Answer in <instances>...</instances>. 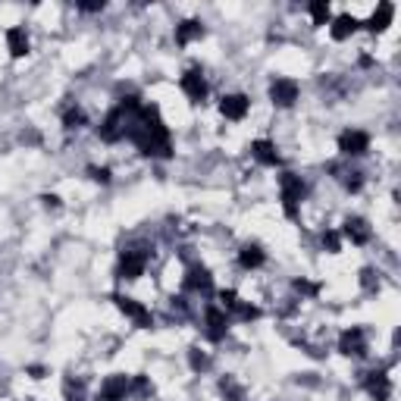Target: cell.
<instances>
[{
  "instance_id": "cell-1",
  "label": "cell",
  "mask_w": 401,
  "mask_h": 401,
  "mask_svg": "<svg viewBox=\"0 0 401 401\" xmlns=\"http://www.w3.org/2000/svg\"><path fill=\"white\" fill-rule=\"evenodd\" d=\"M125 138H132L138 145V151L145 157H172V141H170V129L163 125L157 107H138L129 116V129Z\"/></svg>"
},
{
  "instance_id": "cell-2",
  "label": "cell",
  "mask_w": 401,
  "mask_h": 401,
  "mask_svg": "<svg viewBox=\"0 0 401 401\" xmlns=\"http://www.w3.org/2000/svg\"><path fill=\"white\" fill-rule=\"evenodd\" d=\"M304 194H308L304 179L295 176V172H282L279 176V198H282V210H286V217H292V219L298 217Z\"/></svg>"
},
{
  "instance_id": "cell-3",
  "label": "cell",
  "mask_w": 401,
  "mask_h": 401,
  "mask_svg": "<svg viewBox=\"0 0 401 401\" xmlns=\"http://www.w3.org/2000/svg\"><path fill=\"white\" fill-rule=\"evenodd\" d=\"M147 270V251L141 248H125L120 254V264H116V276L125 279V282H135L145 276Z\"/></svg>"
},
{
  "instance_id": "cell-4",
  "label": "cell",
  "mask_w": 401,
  "mask_h": 401,
  "mask_svg": "<svg viewBox=\"0 0 401 401\" xmlns=\"http://www.w3.org/2000/svg\"><path fill=\"white\" fill-rule=\"evenodd\" d=\"M179 88H182V94L192 104H201L204 98H207V78H204V69L201 66H192V69H185V75L179 78Z\"/></svg>"
},
{
  "instance_id": "cell-5",
  "label": "cell",
  "mask_w": 401,
  "mask_h": 401,
  "mask_svg": "<svg viewBox=\"0 0 401 401\" xmlns=\"http://www.w3.org/2000/svg\"><path fill=\"white\" fill-rule=\"evenodd\" d=\"M110 298H113L116 308H120L138 329H151V326H154V313L147 311L141 301H135V298H125V295H110Z\"/></svg>"
},
{
  "instance_id": "cell-6",
  "label": "cell",
  "mask_w": 401,
  "mask_h": 401,
  "mask_svg": "<svg viewBox=\"0 0 401 401\" xmlns=\"http://www.w3.org/2000/svg\"><path fill=\"white\" fill-rule=\"evenodd\" d=\"M226 333H229V313L223 308H217V304H210V308L204 311V335H207L210 342H223Z\"/></svg>"
},
{
  "instance_id": "cell-7",
  "label": "cell",
  "mask_w": 401,
  "mask_h": 401,
  "mask_svg": "<svg viewBox=\"0 0 401 401\" xmlns=\"http://www.w3.org/2000/svg\"><path fill=\"white\" fill-rule=\"evenodd\" d=\"M182 286H185V292H192V295H210L214 292V276H210L207 266L194 264V266H188Z\"/></svg>"
},
{
  "instance_id": "cell-8",
  "label": "cell",
  "mask_w": 401,
  "mask_h": 401,
  "mask_svg": "<svg viewBox=\"0 0 401 401\" xmlns=\"http://www.w3.org/2000/svg\"><path fill=\"white\" fill-rule=\"evenodd\" d=\"M129 389H132V376H125V373H113V376H107V380L100 382L98 401H125V395H129Z\"/></svg>"
},
{
  "instance_id": "cell-9",
  "label": "cell",
  "mask_w": 401,
  "mask_h": 401,
  "mask_svg": "<svg viewBox=\"0 0 401 401\" xmlns=\"http://www.w3.org/2000/svg\"><path fill=\"white\" fill-rule=\"evenodd\" d=\"M339 151L345 157H364L367 151H370V135L360 129H345L339 135Z\"/></svg>"
},
{
  "instance_id": "cell-10",
  "label": "cell",
  "mask_w": 401,
  "mask_h": 401,
  "mask_svg": "<svg viewBox=\"0 0 401 401\" xmlns=\"http://www.w3.org/2000/svg\"><path fill=\"white\" fill-rule=\"evenodd\" d=\"M339 351L345 358H364L367 355V333L360 326H351L339 335Z\"/></svg>"
},
{
  "instance_id": "cell-11",
  "label": "cell",
  "mask_w": 401,
  "mask_h": 401,
  "mask_svg": "<svg viewBox=\"0 0 401 401\" xmlns=\"http://www.w3.org/2000/svg\"><path fill=\"white\" fill-rule=\"evenodd\" d=\"M298 94H301V88H298L295 78H273L270 82V100L276 107H292Z\"/></svg>"
},
{
  "instance_id": "cell-12",
  "label": "cell",
  "mask_w": 401,
  "mask_h": 401,
  "mask_svg": "<svg viewBox=\"0 0 401 401\" xmlns=\"http://www.w3.org/2000/svg\"><path fill=\"white\" fill-rule=\"evenodd\" d=\"M339 235H342V239H348L351 245H367V241L373 239V226L367 223L364 217H348Z\"/></svg>"
},
{
  "instance_id": "cell-13",
  "label": "cell",
  "mask_w": 401,
  "mask_h": 401,
  "mask_svg": "<svg viewBox=\"0 0 401 401\" xmlns=\"http://www.w3.org/2000/svg\"><path fill=\"white\" fill-rule=\"evenodd\" d=\"M248 110H251L248 94H223V100H219V113H223L226 120H232V123L245 120Z\"/></svg>"
},
{
  "instance_id": "cell-14",
  "label": "cell",
  "mask_w": 401,
  "mask_h": 401,
  "mask_svg": "<svg viewBox=\"0 0 401 401\" xmlns=\"http://www.w3.org/2000/svg\"><path fill=\"white\" fill-rule=\"evenodd\" d=\"M364 389H367V395H370L373 401H389V398H392V380H389V373H386V370L367 373Z\"/></svg>"
},
{
  "instance_id": "cell-15",
  "label": "cell",
  "mask_w": 401,
  "mask_h": 401,
  "mask_svg": "<svg viewBox=\"0 0 401 401\" xmlns=\"http://www.w3.org/2000/svg\"><path fill=\"white\" fill-rule=\"evenodd\" d=\"M251 157H254L261 167H279V151H276V145H273V141H266V138L251 141Z\"/></svg>"
},
{
  "instance_id": "cell-16",
  "label": "cell",
  "mask_w": 401,
  "mask_h": 401,
  "mask_svg": "<svg viewBox=\"0 0 401 401\" xmlns=\"http://www.w3.org/2000/svg\"><path fill=\"white\" fill-rule=\"evenodd\" d=\"M6 47H10V57L22 60V57L28 53V47H31V41H28V31L22 28V26L6 28Z\"/></svg>"
},
{
  "instance_id": "cell-17",
  "label": "cell",
  "mask_w": 401,
  "mask_h": 401,
  "mask_svg": "<svg viewBox=\"0 0 401 401\" xmlns=\"http://www.w3.org/2000/svg\"><path fill=\"white\" fill-rule=\"evenodd\" d=\"M360 28V22L355 19L351 13H342L333 19V26H329V35H333V41H348L351 35Z\"/></svg>"
},
{
  "instance_id": "cell-18",
  "label": "cell",
  "mask_w": 401,
  "mask_h": 401,
  "mask_svg": "<svg viewBox=\"0 0 401 401\" xmlns=\"http://www.w3.org/2000/svg\"><path fill=\"white\" fill-rule=\"evenodd\" d=\"M264 264H266V251L261 245H241V251H239L241 270H261Z\"/></svg>"
},
{
  "instance_id": "cell-19",
  "label": "cell",
  "mask_w": 401,
  "mask_h": 401,
  "mask_svg": "<svg viewBox=\"0 0 401 401\" xmlns=\"http://www.w3.org/2000/svg\"><path fill=\"white\" fill-rule=\"evenodd\" d=\"M392 19H395V6H392V4H380L373 10L370 19H367V28H370L373 35H380V31H386L392 26Z\"/></svg>"
},
{
  "instance_id": "cell-20",
  "label": "cell",
  "mask_w": 401,
  "mask_h": 401,
  "mask_svg": "<svg viewBox=\"0 0 401 401\" xmlns=\"http://www.w3.org/2000/svg\"><path fill=\"white\" fill-rule=\"evenodd\" d=\"M198 38H204V26L198 19H185L182 26H176V44L179 47H188L192 41H198Z\"/></svg>"
},
{
  "instance_id": "cell-21",
  "label": "cell",
  "mask_w": 401,
  "mask_h": 401,
  "mask_svg": "<svg viewBox=\"0 0 401 401\" xmlns=\"http://www.w3.org/2000/svg\"><path fill=\"white\" fill-rule=\"evenodd\" d=\"M308 13H311L313 26H326L329 16H333V10H329V0H313V4L308 6Z\"/></svg>"
},
{
  "instance_id": "cell-22",
  "label": "cell",
  "mask_w": 401,
  "mask_h": 401,
  "mask_svg": "<svg viewBox=\"0 0 401 401\" xmlns=\"http://www.w3.org/2000/svg\"><path fill=\"white\" fill-rule=\"evenodd\" d=\"M85 123H88V116H85L82 107H69L66 113H63V125H66L69 132H73V129H82Z\"/></svg>"
},
{
  "instance_id": "cell-23",
  "label": "cell",
  "mask_w": 401,
  "mask_h": 401,
  "mask_svg": "<svg viewBox=\"0 0 401 401\" xmlns=\"http://www.w3.org/2000/svg\"><path fill=\"white\" fill-rule=\"evenodd\" d=\"M320 241H323V248L329 251V254H339V251H342V235L335 232V229H326Z\"/></svg>"
},
{
  "instance_id": "cell-24",
  "label": "cell",
  "mask_w": 401,
  "mask_h": 401,
  "mask_svg": "<svg viewBox=\"0 0 401 401\" xmlns=\"http://www.w3.org/2000/svg\"><path fill=\"white\" fill-rule=\"evenodd\" d=\"M217 298H219V304H217V308H223L226 313H232L235 308H239V295H235L232 288H223V292H219Z\"/></svg>"
},
{
  "instance_id": "cell-25",
  "label": "cell",
  "mask_w": 401,
  "mask_h": 401,
  "mask_svg": "<svg viewBox=\"0 0 401 401\" xmlns=\"http://www.w3.org/2000/svg\"><path fill=\"white\" fill-rule=\"evenodd\" d=\"M239 320H245V323H251V320H257L261 317V308H254V304H245V301H239V308L232 311Z\"/></svg>"
},
{
  "instance_id": "cell-26",
  "label": "cell",
  "mask_w": 401,
  "mask_h": 401,
  "mask_svg": "<svg viewBox=\"0 0 401 401\" xmlns=\"http://www.w3.org/2000/svg\"><path fill=\"white\" fill-rule=\"evenodd\" d=\"M360 185H364V172H358V170L345 172V188L348 192H360Z\"/></svg>"
},
{
  "instance_id": "cell-27",
  "label": "cell",
  "mask_w": 401,
  "mask_h": 401,
  "mask_svg": "<svg viewBox=\"0 0 401 401\" xmlns=\"http://www.w3.org/2000/svg\"><path fill=\"white\" fill-rule=\"evenodd\" d=\"M192 367H194V370H207V367H210V358L204 355L201 348H194V351H192Z\"/></svg>"
},
{
  "instance_id": "cell-28",
  "label": "cell",
  "mask_w": 401,
  "mask_h": 401,
  "mask_svg": "<svg viewBox=\"0 0 401 401\" xmlns=\"http://www.w3.org/2000/svg\"><path fill=\"white\" fill-rule=\"evenodd\" d=\"M295 292L298 295H317L320 286H313V282H308V279H295Z\"/></svg>"
},
{
  "instance_id": "cell-29",
  "label": "cell",
  "mask_w": 401,
  "mask_h": 401,
  "mask_svg": "<svg viewBox=\"0 0 401 401\" xmlns=\"http://www.w3.org/2000/svg\"><path fill=\"white\" fill-rule=\"evenodd\" d=\"M88 176L94 179V182H100V185L110 182V170L107 167H88Z\"/></svg>"
},
{
  "instance_id": "cell-30",
  "label": "cell",
  "mask_w": 401,
  "mask_h": 401,
  "mask_svg": "<svg viewBox=\"0 0 401 401\" xmlns=\"http://www.w3.org/2000/svg\"><path fill=\"white\" fill-rule=\"evenodd\" d=\"M63 392H66V401H82L85 398V386H82V382H78V386L66 382V389H63Z\"/></svg>"
},
{
  "instance_id": "cell-31",
  "label": "cell",
  "mask_w": 401,
  "mask_h": 401,
  "mask_svg": "<svg viewBox=\"0 0 401 401\" xmlns=\"http://www.w3.org/2000/svg\"><path fill=\"white\" fill-rule=\"evenodd\" d=\"M78 10H85V13H98V10H104V4H82Z\"/></svg>"
},
{
  "instance_id": "cell-32",
  "label": "cell",
  "mask_w": 401,
  "mask_h": 401,
  "mask_svg": "<svg viewBox=\"0 0 401 401\" xmlns=\"http://www.w3.org/2000/svg\"><path fill=\"white\" fill-rule=\"evenodd\" d=\"M28 373H31V380H41V373H44V367H28Z\"/></svg>"
}]
</instances>
